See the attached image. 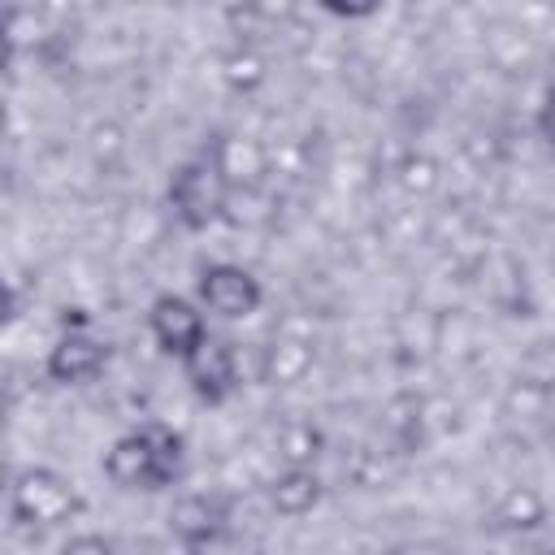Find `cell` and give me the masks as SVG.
<instances>
[{"instance_id":"obj_17","label":"cell","mask_w":555,"mask_h":555,"mask_svg":"<svg viewBox=\"0 0 555 555\" xmlns=\"http://www.w3.org/2000/svg\"><path fill=\"white\" fill-rule=\"evenodd\" d=\"M217 74H221L225 91H234V95H256V91L264 87V78H269V61H264L251 43H238V48H230V52L217 61Z\"/></svg>"},{"instance_id":"obj_34","label":"cell","mask_w":555,"mask_h":555,"mask_svg":"<svg viewBox=\"0 0 555 555\" xmlns=\"http://www.w3.org/2000/svg\"><path fill=\"white\" fill-rule=\"evenodd\" d=\"M65 330H91L87 308H61V334H65Z\"/></svg>"},{"instance_id":"obj_25","label":"cell","mask_w":555,"mask_h":555,"mask_svg":"<svg viewBox=\"0 0 555 555\" xmlns=\"http://www.w3.org/2000/svg\"><path fill=\"white\" fill-rule=\"evenodd\" d=\"M473 347H477V330H473V321H468L460 308H442V312H438V351H434V356L464 360Z\"/></svg>"},{"instance_id":"obj_10","label":"cell","mask_w":555,"mask_h":555,"mask_svg":"<svg viewBox=\"0 0 555 555\" xmlns=\"http://www.w3.org/2000/svg\"><path fill=\"white\" fill-rule=\"evenodd\" d=\"M382 434H386V447H390L395 455L416 451V447L429 438V408H425V399L412 395V390L395 395V399L382 408Z\"/></svg>"},{"instance_id":"obj_20","label":"cell","mask_w":555,"mask_h":555,"mask_svg":"<svg viewBox=\"0 0 555 555\" xmlns=\"http://www.w3.org/2000/svg\"><path fill=\"white\" fill-rule=\"evenodd\" d=\"M278 217V199L269 186H247V191H230L225 195V212L221 221H230L234 230H264Z\"/></svg>"},{"instance_id":"obj_24","label":"cell","mask_w":555,"mask_h":555,"mask_svg":"<svg viewBox=\"0 0 555 555\" xmlns=\"http://www.w3.org/2000/svg\"><path fill=\"white\" fill-rule=\"evenodd\" d=\"M160 234H165V212L152 204H130L117 221V238L130 247H152Z\"/></svg>"},{"instance_id":"obj_15","label":"cell","mask_w":555,"mask_h":555,"mask_svg":"<svg viewBox=\"0 0 555 555\" xmlns=\"http://www.w3.org/2000/svg\"><path fill=\"white\" fill-rule=\"evenodd\" d=\"M551 403H555V390L542 377H516V382H507V390L499 399V412L512 425H538V421L551 416Z\"/></svg>"},{"instance_id":"obj_31","label":"cell","mask_w":555,"mask_h":555,"mask_svg":"<svg viewBox=\"0 0 555 555\" xmlns=\"http://www.w3.org/2000/svg\"><path fill=\"white\" fill-rule=\"evenodd\" d=\"M56 555H113V542L100 538V533H78V538H69Z\"/></svg>"},{"instance_id":"obj_14","label":"cell","mask_w":555,"mask_h":555,"mask_svg":"<svg viewBox=\"0 0 555 555\" xmlns=\"http://www.w3.org/2000/svg\"><path fill=\"white\" fill-rule=\"evenodd\" d=\"M321 494H325V486L312 468H282L269 481V503L278 516H308L321 503Z\"/></svg>"},{"instance_id":"obj_11","label":"cell","mask_w":555,"mask_h":555,"mask_svg":"<svg viewBox=\"0 0 555 555\" xmlns=\"http://www.w3.org/2000/svg\"><path fill=\"white\" fill-rule=\"evenodd\" d=\"M481 282H486V295L499 312L507 317H529V278H525V264L507 251H494L481 269Z\"/></svg>"},{"instance_id":"obj_35","label":"cell","mask_w":555,"mask_h":555,"mask_svg":"<svg viewBox=\"0 0 555 555\" xmlns=\"http://www.w3.org/2000/svg\"><path fill=\"white\" fill-rule=\"evenodd\" d=\"M551 260H555V247H551Z\"/></svg>"},{"instance_id":"obj_3","label":"cell","mask_w":555,"mask_h":555,"mask_svg":"<svg viewBox=\"0 0 555 555\" xmlns=\"http://www.w3.org/2000/svg\"><path fill=\"white\" fill-rule=\"evenodd\" d=\"M195 291H199V304H204L208 312L225 317V321H243V317H251V312L260 308V299H264L256 273L243 269V264H230V260H212V264H204Z\"/></svg>"},{"instance_id":"obj_4","label":"cell","mask_w":555,"mask_h":555,"mask_svg":"<svg viewBox=\"0 0 555 555\" xmlns=\"http://www.w3.org/2000/svg\"><path fill=\"white\" fill-rule=\"evenodd\" d=\"M147 330H152L156 347L178 360H186L208 338V321H204L199 304H191L182 295H156L147 308Z\"/></svg>"},{"instance_id":"obj_13","label":"cell","mask_w":555,"mask_h":555,"mask_svg":"<svg viewBox=\"0 0 555 555\" xmlns=\"http://www.w3.org/2000/svg\"><path fill=\"white\" fill-rule=\"evenodd\" d=\"M273 451L286 468H312V460L325 451V434L308 416H286L273 429Z\"/></svg>"},{"instance_id":"obj_1","label":"cell","mask_w":555,"mask_h":555,"mask_svg":"<svg viewBox=\"0 0 555 555\" xmlns=\"http://www.w3.org/2000/svg\"><path fill=\"white\" fill-rule=\"evenodd\" d=\"M78 507H82V499H78L74 481H69L65 473H56V468H43V464L22 468V473L13 477V486H9V512H13V520L26 525V529L61 525V520H69Z\"/></svg>"},{"instance_id":"obj_26","label":"cell","mask_w":555,"mask_h":555,"mask_svg":"<svg viewBox=\"0 0 555 555\" xmlns=\"http://www.w3.org/2000/svg\"><path fill=\"white\" fill-rule=\"evenodd\" d=\"M48 13L43 9H26V4H13L9 13H4V35H9V48L13 52H22V48H30V43H43L48 39Z\"/></svg>"},{"instance_id":"obj_18","label":"cell","mask_w":555,"mask_h":555,"mask_svg":"<svg viewBox=\"0 0 555 555\" xmlns=\"http://www.w3.org/2000/svg\"><path fill=\"white\" fill-rule=\"evenodd\" d=\"M395 347L403 360H429L438 351V312L412 308L395 321Z\"/></svg>"},{"instance_id":"obj_12","label":"cell","mask_w":555,"mask_h":555,"mask_svg":"<svg viewBox=\"0 0 555 555\" xmlns=\"http://www.w3.org/2000/svg\"><path fill=\"white\" fill-rule=\"evenodd\" d=\"M546 516H551V507L533 486H507L490 507V525L503 533H533L546 525Z\"/></svg>"},{"instance_id":"obj_22","label":"cell","mask_w":555,"mask_h":555,"mask_svg":"<svg viewBox=\"0 0 555 555\" xmlns=\"http://www.w3.org/2000/svg\"><path fill=\"white\" fill-rule=\"evenodd\" d=\"M486 52H490V61H494L499 69L516 74V69H525V65L533 61V39H529V30H520V26L499 22V26H490Z\"/></svg>"},{"instance_id":"obj_21","label":"cell","mask_w":555,"mask_h":555,"mask_svg":"<svg viewBox=\"0 0 555 555\" xmlns=\"http://www.w3.org/2000/svg\"><path fill=\"white\" fill-rule=\"evenodd\" d=\"M390 455H395V451L382 447V442H356V447L347 451V460H343V473H347V481H356V486H364V490H377V486H386L390 473H395Z\"/></svg>"},{"instance_id":"obj_32","label":"cell","mask_w":555,"mask_h":555,"mask_svg":"<svg viewBox=\"0 0 555 555\" xmlns=\"http://www.w3.org/2000/svg\"><path fill=\"white\" fill-rule=\"evenodd\" d=\"M538 134L555 147V82L546 87V95H542V104H538Z\"/></svg>"},{"instance_id":"obj_9","label":"cell","mask_w":555,"mask_h":555,"mask_svg":"<svg viewBox=\"0 0 555 555\" xmlns=\"http://www.w3.org/2000/svg\"><path fill=\"white\" fill-rule=\"evenodd\" d=\"M312 360H317V343H299V338L273 334L260 347L256 373H260L264 386H295V382H304L312 373Z\"/></svg>"},{"instance_id":"obj_30","label":"cell","mask_w":555,"mask_h":555,"mask_svg":"<svg viewBox=\"0 0 555 555\" xmlns=\"http://www.w3.org/2000/svg\"><path fill=\"white\" fill-rule=\"evenodd\" d=\"M464 152L473 156V165H499V139L490 134V130H473L468 139H464Z\"/></svg>"},{"instance_id":"obj_19","label":"cell","mask_w":555,"mask_h":555,"mask_svg":"<svg viewBox=\"0 0 555 555\" xmlns=\"http://www.w3.org/2000/svg\"><path fill=\"white\" fill-rule=\"evenodd\" d=\"M390 173H395V182H399V191H403L408 199H429V195L442 186V165H438V156H429V152H421V147H408Z\"/></svg>"},{"instance_id":"obj_2","label":"cell","mask_w":555,"mask_h":555,"mask_svg":"<svg viewBox=\"0 0 555 555\" xmlns=\"http://www.w3.org/2000/svg\"><path fill=\"white\" fill-rule=\"evenodd\" d=\"M225 195H230V186L221 182V173L208 156L178 165L169 178V208H173L182 230H208L212 221H221Z\"/></svg>"},{"instance_id":"obj_28","label":"cell","mask_w":555,"mask_h":555,"mask_svg":"<svg viewBox=\"0 0 555 555\" xmlns=\"http://www.w3.org/2000/svg\"><path fill=\"white\" fill-rule=\"evenodd\" d=\"M312 165V147L304 139H282L269 143V173H286V178H304Z\"/></svg>"},{"instance_id":"obj_7","label":"cell","mask_w":555,"mask_h":555,"mask_svg":"<svg viewBox=\"0 0 555 555\" xmlns=\"http://www.w3.org/2000/svg\"><path fill=\"white\" fill-rule=\"evenodd\" d=\"M104 364H108V347L91 330H65L43 356V373L56 386H82V382L100 377Z\"/></svg>"},{"instance_id":"obj_5","label":"cell","mask_w":555,"mask_h":555,"mask_svg":"<svg viewBox=\"0 0 555 555\" xmlns=\"http://www.w3.org/2000/svg\"><path fill=\"white\" fill-rule=\"evenodd\" d=\"M182 373L191 382V390L204 399V403H225L234 390H238V351L230 338H204L186 360H182Z\"/></svg>"},{"instance_id":"obj_23","label":"cell","mask_w":555,"mask_h":555,"mask_svg":"<svg viewBox=\"0 0 555 555\" xmlns=\"http://www.w3.org/2000/svg\"><path fill=\"white\" fill-rule=\"evenodd\" d=\"M143 442L152 447V460H156V486H169L182 468V434H173V425L165 421H143L139 425Z\"/></svg>"},{"instance_id":"obj_8","label":"cell","mask_w":555,"mask_h":555,"mask_svg":"<svg viewBox=\"0 0 555 555\" xmlns=\"http://www.w3.org/2000/svg\"><path fill=\"white\" fill-rule=\"evenodd\" d=\"M104 477L121 490H160L156 486V460H152V447L143 442L139 429L121 434L108 451H104Z\"/></svg>"},{"instance_id":"obj_6","label":"cell","mask_w":555,"mask_h":555,"mask_svg":"<svg viewBox=\"0 0 555 555\" xmlns=\"http://www.w3.org/2000/svg\"><path fill=\"white\" fill-rule=\"evenodd\" d=\"M208 160L217 165V173H221V182L230 191H247V186H264L269 182V143L247 134V130L217 134Z\"/></svg>"},{"instance_id":"obj_33","label":"cell","mask_w":555,"mask_h":555,"mask_svg":"<svg viewBox=\"0 0 555 555\" xmlns=\"http://www.w3.org/2000/svg\"><path fill=\"white\" fill-rule=\"evenodd\" d=\"M147 555H195V542H186V538H178V533H165V538H156V542L147 546Z\"/></svg>"},{"instance_id":"obj_29","label":"cell","mask_w":555,"mask_h":555,"mask_svg":"<svg viewBox=\"0 0 555 555\" xmlns=\"http://www.w3.org/2000/svg\"><path fill=\"white\" fill-rule=\"evenodd\" d=\"M273 334H286V338H299V343H317V317L304 312V308H291Z\"/></svg>"},{"instance_id":"obj_27","label":"cell","mask_w":555,"mask_h":555,"mask_svg":"<svg viewBox=\"0 0 555 555\" xmlns=\"http://www.w3.org/2000/svg\"><path fill=\"white\" fill-rule=\"evenodd\" d=\"M126 147H130V139H126L121 121H95L91 134H87V152H91V160L100 169H117L121 156H126Z\"/></svg>"},{"instance_id":"obj_16","label":"cell","mask_w":555,"mask_h":555,"mask_svg":"<svg viewBox=\"0 0 555 555\" xmlns=\"http://www.w3.org/2000/svg\"><path fill=\"white\" fill-rule=\"evenodd\" d=\"M217 529H221V507L212 499H204V494H186V499H178L169 507V533H178V538H186L195 546L208 542Z\"/></svg>"}]
</instances>
